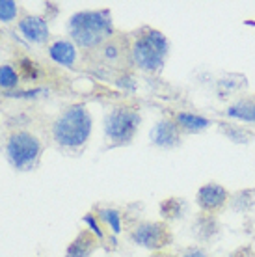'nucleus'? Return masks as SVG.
I'll use <instances>...</instances> for the list:
<instances>
[{"mask_svg": "<svg viewBox=\"0 0 255 257\" xmlns=\"http://www.w3.org/2000/svg\"><path fill=\"white\" fill-rule=\"evenodd\" d=\"M131 238L142 248L159 251L173 242V235L164 222H142L134 227Z\"/></svg>", "mask_w": 255, "mask_h": 257, "instance_id": "nucleus-6", "label": "nucleus"}, {"mask_svg": "<svg viewBox=\"0 0 255 257\" xmlns=\"http://www.w3.org/2000/svg\"><path fill=\"white\" fill-rule=\"evenodd\" d=\"M69 36L82 49H95L114 36L108 10H86L69 19Z\"/></svg>", "mask_w": 255, "mask_h": 257, "instance_id": "nucleus-1", "label": "nucleus"}, {"mask_svg": "<svg viewBox=\"0 0 255 257\" xmlns=\"http://www.w3.org/2000/svg\"><path fill=\"white\" fill-rule=\"evenodd\" d=\"M168 52H170V41L166 36L155 28H146L134 39L131 47V60L138 69L159 73L166 64Z\"/></svg>", "mask_w": 255, "mask_h": 257, "instance_id": "nucleus-3", "label": "nucleus"}, {"mask_svg": "<svg viewBox=\"0 0 255 257\" xmlns=\"http://www.w3.org/2000/svg\"><path fill=\"white\" fill-rule=\"evenodd\" d=\"M127 54V51H125V45L123 43H119V41H115V39L110 38L106 43H102V49H101V56L102 60L106 62V64L114 65L117 64L119 60H123V56Z\"/></svg>", "mask_w": 255, "mask_h": 257, "instance_id": "nucleus-17", "label": "nucleus"}, {"mask_svg": "<svg viewBox=\"0 0 255 257\" xmlns=\"http://www.w3.org/2000/svg\"><path fill=\"white\" fill-rule=\"evenodd\" d=\"M49 56H51L56 64L71 67V65L77 62V47L73 45L71 41L65 39H58L49 47Z\"/></svg>", "mask_w": 255, "mask_h": 257, "instance_id": "nucleus-12", "label": "nucleus"}, {"mask_svg": "<svg viewBox=\"0 0 255 257\" xmlns=\"http://www.w3.org/2000/svg\"><path fill=\"white\" fill-rule=\"evenodd\" d=\"M222 133L236 144H246L248 142V133L238 125H225V127H222Z\"/></svg>", "mask_w": 255, "mask_h": 257, "instance_id": "nucleus-20", "label": "nucleus"}, {"mask_svg": "<svg viewBox=\"0 0 255 257\" xmlns=\"http://www.w3.org/2000/svg\"><path fill=\"white\" fill-rule=\"evenodd\" d=\"M231 194L225 190V187L218 185V183H207L203 187L198 188L196 192V203L201 209V212H214L222 211L223 207L229 203Z\"/></svg>", "mask_w": 255, "mask_h": 257, "instance_id": "nucleus-7", "label": "nucleus"}, {"mask_svg": "<svg viewBox=\"0 0 255 257\" xmlns=\"http://www.w3.org/2000/svg\"><path fill=\"white\" fill-rule=\"evenodd\" d=\"M225 116L229 119H236V121L255 123V101L240 99V101L229 104L225 110Z\"/></svg>", "mask_w": 255, "mask_h": 257, "instance_id": "nucleus-14", "label": "nucleus"}, {"mask_svg": "<svg viewBox=\"0 0 255 257\" xmlns=\"http://www.w3.org/2000/svg\"><path fill=\"white\" fill-rule=\"evenodd\" d=\"M142 123L140 112L133 106H117L104 117V135L112 144L123 146L133 140Z\"/></svg>", "mask_w": 255, "mask_h": 257, "instance_id": "nucleus-4", "label": "nucleus"}, {"mask_svg": "<svg viewBox=\"0 0 255 257\" xmlns=\"http://www.w3.org/2000/svg\"><path fill=\"white\" fill-rule=\"evenodd\" d=\"M99 218L108 225L115 235L121 233V212L117 211V209H108V207H106V209H101V211H99Z\"/></svg>", "mask_w": 255, "mask_h": 257, "instance_id": "nucleus-18", "label": "nucleus"}, {"mask_svg": "<svg viewBox=\"0 0 255 257\" xmlns=\"http://www.w3.org/2000/svg\"><path fill=\"white\" fill-rule=\"evenodd\" d=\"M179 257H209V253L201 246H188L179 253Z\"/></svg>", "mask_w": 255, "mask_h": 257, "instance_id": "nucleus-23", "label": "nucleus"}, {"mask_svg": "<svg viewBox=\"0 0 255 257\" xmlns=\"http://www.w3.org/2000/svg\"><path fill=\"white\" fill-rule=\"evenodd\" d=\"M218 233H220V222L214 214H209V212H201L192 224V235L201 244L214 240Z\"/></svg>", "mask_w": 255, "mask_h": 257, "instance_id": "nucleus-9", "label": "nucleus"}, {"mask_svg": "<svg viewBox=\"0 0 255 257\" xmlns=\"http://www.w3.org/2000/svg\"><path fill=\"white\" fill-rule=\"evenodd\" d=\"M149 140L153 146L162 149H172L181 146V128L175 123V119L164 117L153 125L151 133H149Z\"/></svg>", "mask_w": 255, "mask_h": 257, "instance_id": "nucleus-8", "label": "nucleus"}, {"mask_svg": "<svg viewBox=\"0 0 255 257\" xmlns=\"http://www.w3.org/2000/svg\"><path fill=\"white\" fill-rule=\"evenodd\" d=\"M38 93H45V90L38 88V90H32V91H15V93H8V97H34L38 95Z\"/></svg>", "mask_w": 255, "mask_h": 257, "instance_id": "nucleus-26", "label": "nucleus"}, {"mask_svg": "<svg viewBox=\"0 0 255 257\" xmlns=\"http://www.w3.org/2000/svg\"><path fill=\"white\" fill-rule=\"evenodd\" d=\"M117 86L127 91H134L136 90V80L131 75H121V77L117 78Z\"/></svg>", "mask_w": 255, "mask_h": 257, "instance_id": "nucleus-24", "label": "nucleus"}, {"mask_svg": "<svg viewBox=\"0 0 255 257\" xmlns=\"http://www.w3.org/2000/svg\"><path fill=\"white\" fill-rule=\"evenodd\" d=\"M84 224L88 225L89 227V233H93L97 238H102L104 237V233H102V229H101V224H99V220H97V216L95 214H91V212H88L86 216H84Z\"/></svg>", "mask_w": 255, "mask_h": 257, "instance_id": "nucleus-22", "label": "nucleus"}, {"mask_svg": "<svg viewBox=\"0 0 255 257\" xmlns=\"http://www.w3.org/2000/svg\"><path fill=\"white\" fill-rule=\"evenodd\" d=\"M19 30L28 41L32 43H43L45 39L49 38V23L43 17H25L19 23Z\"/></svg>", "mask_w": 255, "mask_h": 257, "instance_id": "nucleus-10", "label": "nucleus"}, {"mask_svg": "<svg viewBox=\"0 0 255 257\" xmlns=\"http://www.w3.org/2000/svg\"><path fill=\"white\" fill-rule=\"evenodd\" d=\"M155 257H172V255H166V253H159V255H155Z\"/></svg>", "mask_w": 255, "mask_h": 257, "instance_id": "nucleus-27", "label": "nucleus"}, {"mask_svg": "<svg viewBox=\"0 0 255 257\" xmlns=\"http://www.w3.org/2000/svg\"><path fill=\"white\" fill-rule=\"evenodd\" d=\"M21 69L26 73V77H38V69L30 60H21Z\"/></svg>", "mask_w": 255, "mask_h": 257, "instance_id": "nucleus-25", "label": "nucleus"}, {"mask_svg": "<svg viewBox=\"0 0 255 257\" xmlns=\"http://www.w3.org/2000/svg\"><path fill=\"white\" fill-rule=\"evenodd\" d=\"M229 205L235 212H249L255 207V188H244L229 198Z\"/></svg>", "mask_w": 255, "mask_h": 257, "instance_id": "nucleus-16", "label": "nucleus"}, {"mask_svg": "<svg viewBox=\"0 0 255 257\" xmlns=\"http://www.w3.org/2000/svg\"><path fill=\"white\" fill-rule=\"evenodd\" d=\"M93 119L89 116L84 104H73L60 114L52 127V136L54 140L67 149H77L86 144V140L91 135Z\"/></svg>", "mask_w": 255, "mask_h": 257, "instance_id": "nucleus-2", "label": "nucleus"}, {"mask_svg": "<svg viewBox=\"0 0 255 257\" xmlns=\"http://www.w3.org/2000/svg\"><path fill=\"white\" fill-rule=\"evenodd\" d=\"M231 257H233V255H231Z\"/></svg>", "mask_w": 255, "mask_h": 257, "instance_id": "nucleus-28", "label": "nucleus"}, {"mask_svg": "<svg viewBox=\"0 0 255 257\" xmlns=\"http://www.w3.org/2000/svg\"><path fill=\"white\" fill-rule=\"evenodd\" d=\"M95 238L89 231H82L80 235H77V238L67 246L65 250V257H89L91 251L95 250Z\"/></svg>", "mask_w": 255, "mask_h": 257, "instance_id": "nucleus-13", "label": "nucleus"}, {"mask_svg": "<svg viewBox=\"0 0 255 257\" xmlns=\"http://www.w3.org/2000/svg\"><path fill=\"white\" fill-rule=\"evenodd\" d=\"M17 17V4L13 0H0V21L10 23Z\"/></svg>", "mask_w": 255, "mask_h": 257, "instance_id": "nucleus-21", "label": "nucleus"}, {"mask_svg": "<svg viewBox=\"0 0 255 257\" xmlns=\"http://www.w3.org/2000/svg\"><path fill=\"white\" fill-rule=\"evenodd\" d=\"M19 82V75L12 65H0V86L2 88H15Z\"/></svg>", "mask_w": 255, "mask_h": 257, "instance_id": "nucleus-19", "label": "nucleus"}, {"mask_svg": "<svg viewBox=\"0 0 255 257\" xmlns=\"http://www.w3.org/2000/svg\"><path fill=\"white\" fill-rule=\"evenodd\" d=\"M6 153L10 162L17 170H28L38 162L39 153H41V144L34 135L21 131V133L12 135V138L8 140Z\"/></svg>", "mask_w": 255, "mask_h": 257, "instance_id": "nucleus-5", "label": "nucleus"}, {"mask_svg": "<svg viewBox=\"0 0 255 257\" xmlns=\"http://www.w3.org/2000/svg\"><path fill=\"white\" fill-rule=\"evenodd\" d=\"M173 119L179 125L181 133H188V135H199L212 125L209 117L201 116V114H194V112H179Z\"/></svg>", "mask_w": 255, "mask_h": 257, "instance_id": "nucleus-11", "label": "nucleus"}, {"mask_svg": "<svg viewBox=\"0 0 255 257\" xmlns=\"http://www.w3.org/2000/svg\"><path fill=\"white\" fill-rule=\"evenodd\" d=\"M188 211V205L183 198H170L160 203V214L166 220H179L183 218Z\"/></svg>", "mask_w": 255, "mask_h": 257, "instance_id": "nucleus-15", "label": "nucleus"}]
</instances>
